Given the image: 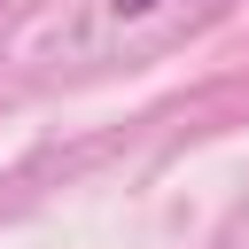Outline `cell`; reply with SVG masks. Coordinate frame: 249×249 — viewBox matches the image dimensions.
<instances>
[{
  "label": "cell",
  "mask_w": 249,
  "mask_h": 249,
  "mask_svg": "<svg viewBox=\"0 0 249 249\" xmlns=\"http://www.w3.org/2000/svg\"><path fill=\"white\" fill-rule=\"evenodd\" d=\"M156 8H163V0H109V16H117V23H132V16H156Z\"/></svg>",
  "instance_id": "cell-1"
}]
</instances>
